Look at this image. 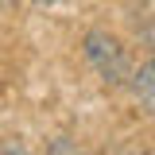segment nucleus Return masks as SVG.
Returning a JSON list of instances; mask_svg holds the SVG:
<instances>
[{
    "label": "nucleus",
    "mask_w": 155,
    "mask_h": 155,
    "mask_svg": "<svg viewBox=\"0 0 155 155\" xmlns=\"http://www.w3.org/2000/svg\"><path fill=\"white\" fill-rule=\"evenodd\" d=\"M81 54L85 62L97 70V78L109 85V89H120V85H128V78H132V62H128V51H124V43L113 35V31H85L81 39Z\"/></svg>",
    "instance_id": "obj_1"
},
{
    "label": "nucleus",
    "mask_w": 155,
    "mask_h": 155,
    "mask_svg": "<svg viewBox=\"0 0 155 155\" xmlns=\"http://www.w3.org/2000/svg\"><path fill=\"white\" fill-rule=\"evenodd\" d=\"M128 85H132V93H136V101H140V109H143L147 116H155V54L143 58V62L132 70Z\"/></svg>",
    "instance_id": "obj_2"
},
{
    "label": "nucleus",
    "mask_w": 155,
    "mask_h": 155,
    "mask_svg": "<svg viewBox=\"0 0 155 155\" xmlns=\"http://www.w3.org/2000/svg\"><path fill=\"white\" fill-rule=\"evenodd\" d=\"M47 155H81V147H78L70 136H54V140L47 143Z\"/></svg>",
    "instance_id": "obj_3"
},
{
    "label": "nucleus",
    "mask_w": 155,
    "mask_h": 155,
    "mask_svg": "<svg viewBox=\"0 0 155 155\" xmlns=\"http://www.w3.org/2000/svg\"><path fill=\"white\" fill-rule=\"evenodd\" d=\"M0 155H35V151H31L23 140H4V143H0Z\"/></svg>",
    "instance_id": "obj_4"
},
{
    "label": "nucleus",
    "mask_w": 155,
    "mask_h": 155,
    "mask_svg": "<svg viewBox=\"0 0 155 155\" xmlns=\"http://www.w3.org/2000/svg\"><path fill=\"white\" fill-rule=\"evenodd\" d=\"M35 8H51V4H58V0H31Z\"/></svg>",
    "instance_id": "obj_5"
},
{
    "label": "nucleus",
    "mask_w": 155,
    "mask_h": 155,
    "mask_svg": "<svg viewBox=\"0 0 155 155\" xmlns=\"http://www.w3.org/2000/svg\"><path fill=\"white\" fill-rule=\"evenodd\" d=\"M81 155H97V151H81Z\"/></svg>",
    "instance_id": "obj_6"
},
{
    "label": "nucleus",
    "mask_w": 155,
    "mask_h": 155,
    "mask_svg": "<svg viewBox=\"0 0 155 155\" xmlns=\"http://www.w3.org/2000/svg\"><path fill=\"white\" fill-rule=\"evenodd\" d=\"M143 155H155V147H151V151H143Z\"/></svg>",
    "instance_id": "obj_7"
}]
</instances>
